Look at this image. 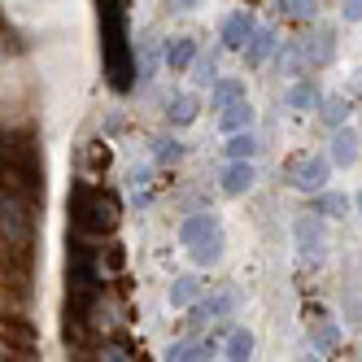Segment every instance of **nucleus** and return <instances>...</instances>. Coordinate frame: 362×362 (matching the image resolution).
<instances>
[{"label": "nucleus", "mask_w": 362, "mask_h": 362, "mask_svg": "<svg viewBox=\"0 0 362 362\" xmlns=\"http://www.w3.org/2000/svg\"><path fill=\"white\" fill-rule=\"evenodd\" d=\"M197 5H205V0H175V9H184V13H192Z\"/></svg>", "instance_id": "nucleus-38"}, {"label": "nucleus", "mask_w": 362, "mask_h": 362, "mask_svg": "<svg viewBox=\"0 0 362 362\" xmlns=\"http://www.w3.org/2000/svg\"><path fill=\"white\" fill-rule=\"evenodd\" d=\"M197 114H201V105H197L192 92H179V96L166 100V122L170 127H188V122H197Z\"/></svg>", "instance_id": "nucleus-23"}, {"label": "nucleus", "mask_w": 362, "mask_h": 362, "mask_svg": "<svg viewBox=\"0 0 362 362\" xmlns=\"http://www.w3.org/2000/svg\"><path fill=\"white\" fill-rule=\"evenodd\" d=\"M223 148H227V162H253V158H257V148H262V144H257L253 127H245V132H231Z\"/></svg>", "instance_id": "nucleus-21"}, {"label": "nucleus", "mask_w": 362, "mask_h": 362, "mask_svg": "<svg viewBox=\"0 0 362 362\" xmlns=\"http://www.w3.org/2000/svg\"><path fill=\"white\" fill-rule=\"evenodd\" d=\"M0 188L44 201V158H40V140L31 132L9 136L5 148H0Z\"/></svg>", "instance_id": "nucleus-2"}, {"label": "nucleus", "mask_w": 362, "mask_h": 362, "mask_svg": "<svg viewBox=\"0 0 362 362\" xmlns=\"http://www.w3.org/2000/svg\"><path fill=\"white\" fill-rule=\"evenodd\" d=\"M223 249H227L223 227L210 231V236H201L197 245H188V253H192V262H197V267H218V262H223Z\"/></svg>", "instance_id": "nucleus-20"}, {"label": "nucleus", "mask_w": 362, "mask_h": 362, "mask_svg": "<svg viewBox=\"0 0 362 362\" xmlns=\"http://www.w3.org/2000/svg\"><path fill=\"white\" fill-rule=\"evenodd\" d=\"M354 210H358V214H362V192H358V197H354Z\"/></svg>", "instance_id": "nucleus-39"}, {"label": "nucleus", "mask_w": 362, "mask_h": 362, "mask_svg": "<svg viewBox=\"0 0 362 362\" xmlns=\"http://www.w3.org/2000/svg\"><path fill=\"white\" fill-rule=\"evenodd\" d=\"M305 336H310V345H315V354H332L336 345H341V323L315 310V319H310V332Z\"/></svg>", "instance_id": "nucleus-11"}, {"label": "nucleus", "mask_w": 362, "mask_h": 362, "mask_svg": "<svg viewBox=\"0 0 362 362\" xmlns=\"http://www.w3.org/2000/svg\"><path fill=\"white\" fill-rule=\"evenodd\" d=\"M158 62H162V44L153 35H140V44H136V83H148Z\"/></svg>", "instance_id": "nucleus-18"}, {"label": "nucleus", "mask_w": 362, "mask_h": 362, "mask_svg": "<svg viewBox=\"0 0 362 362\" xmlns=\"http://www.w3.org/2000/svg\"><path fill=\"white\" fill-rule=\"evenodd\" d=\"M319 114H323V122H327V127H341V122H349V96H323Z\"/></svg>", "instance_id": "nucleus-30"}, {"label": "nucleus", "mask_w": 362, "mask_h": 362, "mask_svg": "<svg viewBox=\"0 0 362 362\" xmlns=\"http://www.w3.org/2000/svg\"><path fill=\"white\" fill-rule=\"evenodd\" d=\"M236 301H240V293L236 288H223V293H210L205 301H192V327H201V323H210V319H227L231 310H236Z\"/></svg>", "instance_id": "nucleus-8"}, {"label": "nucleus", "mask_w": 362, "mask_h": 362, "mask_svg": "<svg viewBox=\"0 0 362 362\" xmlns=\"http://www.w3.org/2000/svg\"><path fill=\"white\" fill-rule=\"evenodd\" d=\"M127 319V301L118 297V293H110V288H100L96 297H92V305H88V327L92 332H105V336H114Z\"/></svg>", "instance_id": "nucleus-6"}, {"label": "nucleus", "mask_w": 362, "mask_h": 362, "mask_svg": "<svg viewBox=\"0 0 362 362\" xmlns=\"http://www.w3.org/2000/svg\"><path fill=\"white\" fill-rule=\"evenodd\" d=\"M96 262H100V275H122V267H127V253H122V245H105V249H96Z\"/></svg>", "instance_id": "nucleus-31"}, {"label": "nucleus", "mask_w": 362, "mask_h": 362, "mask_svg": "<svg viewBox=\"0 0 362 362\" xmlns=\"http://www.w3.org/2000/svg\"><path fill=\"white\" fill-rule=\"evenodd\" d=\"M293 240H297V257L301 262H323L327 253V223L319 210H310L293 223Z\"/></svg>", "instance_id": "nucleus-5"}, {"label": "nucleus", "mask_w": 362, "mask_h": 362, "mask_svg": "<svg viewBox=\"0 0 362 362\" xmlns=\"http://www.w3.org/2000/svg\"><path fill=\"white\" fill-rule=\"evenodd\" d=\"M279 48V31L275 27H253V35H249V44L240 48L245 53V62L249 66H267V57Z\"/></svg>", "instance_id": "nucleus-10"}, {"label": "nucleus", "mask_w": 362, "mask_h": 362, "mask_svg": "<svg viewBox=\"0 0 362 362\" xmlns=\"http://www.w3.org/2000/svg\"><path fill=\"white\" fill-rule=\"evenodd\" d=\"M188 70H192V83H197V88H210V83L218 79V57H214V53H197Z\"/></svg>", "instance_id": "nucleus-29"}, {"label": "nucleus", "mask_w": 362, "mask_h": 362, "mask_svg": "<svg viewBox=\"0 0 362 362\" xmlns=\"http://www.w3.org/2000/svg\"><path fill=\"white\" fill-rule=\"evenodd\" d=\"M223 358H231V362L253 358V332H249V327H231L227 341H223Z\"/></svg>", "instance_id": "nucleus-26"}, {"label": "nucleus", "mask_w": 362, "mask_h": 362, "mask_svg": "<svg viewBox=\"0 0 362 362\" xmlns=\"http://www.w3.org/2000/svg\"><path fill=\"white\" fill-rule=\"evenodd\" d=\"M214 349H218L214 341H179V345L166 349V358H170V362H205Z\"/></svg>", "instance_id": "nucleus-25"}, {"label": "nucleus", "mask_w": 362, "mask_h": 362, "mask_svg": "<svg viewBox=\"0 0 362 362\" xmlns=\"http://www.w3.org/2000/svg\"><path fill=\"white\" fill-rule=\"evenodd\" d=\"M284 105H288V110H301V114H305V110H319V105H323V88L301 74V79L284 92Z\"/></svg>", "instance_id": "nucleus-13"}, {"label": "nucleus", "mask_w": 362, "mask_h": 362, "mask_svg": "<svg viewBox=\"0 0 362 362\" xmlns=\"http://www.w3.org/2000/svg\"><path fill=\"white\" fill-rule=\"evenodd\" d=\"M284 9H288L293 18H301V22H315V13H319V0H284Z\"/></svg>", "instance_id": "nucleus-34"}, {"label": "nucleus", "mask_w": 362, "mask_h": 362, "mask_svg": "<svg viewBox=\"0 0 362 362\" xmlns=\"http://www.w3.org/2000/svg\"><path fill=\"white\" fill-rule=\"evenodd\" d=\"M66 214H70V231L74 236H114L122 223V201L114 188H100L92 179H74L70 197H66Z\"/></svg>", "instance_id": "nucleus-1"}, {"label": "nucleus", "mask_w": 362, "mask_h": 362, "mask_svg": "<svg viewBox=\"0 0 362 362\" xmlns=\"http://www.w3.org/2000/svg\"><path fill=\"white\" fill-rule=\"evenodd\" d=\"M253 184H257L253 162H227V170H223V197H245Z\"/></svg>", "instance_id": "nucleus-14"}, {"label": "nucleus", "mask_w": 362, "mask_h": 362, "mask_svg": "<svg viewBox=\"0 0 362 362\" xmlns=\"http://www.w3.org/2000/svg\"><path fill=\"white\" fill-rule=\"evenodd\" d=\"M148 179H153V170H148V166H136V170H132V188H136V192L148 188Z\"/></svg>", "instance_id": "nucleus-37"}, {"label": "nucleus", "mask_w": 362, "mask_h": 362, "mask_svg": "<svg viewBox=\"0 0 362 362\" xmlns=\"http://www.w3.org/2000/svg\"><path fill=\"white\" fill-rule=\"evenodd\" d=\"M170 305H179V310H188L192 301H201V279L197 275H175V284H170Z\"/></svg>", "instance_id": "nucleus-24"}, {"label": "nucleus", "mask_w": 362, "mask_h": 362, "mask_svg": "<svg viewBox=\"0 0 362 362\" xmlns=\"http://www.w3.org/2000/svg\"><path fill=\"white\" fill-rule=\"evenodd\" d=\"M0 341H5L13 354H35V332L22 319H0Z\"/></svg>", "instance_id": "nucleus-17"}, {"label": "nucleus", "mask_w": 362, "mask_h": 362, "mask_svg": "<svg viewBox=\"0 0 362 362\" xmlns=\"http://www.w3.org/2000/svg\"><path fill=\"white\" fill-rule=\"evenodd\" d=\"M284 179H288L297 192H310V197H315L319 188H327V179H332V158H319V153H301V158L284 162Z\"/></svg>", "instance_id": "nucleus-4"}, {"label": "nucleus", "mask_w": 362, "mask_h": 362, "mask_svg": "<svg viewBox=\"0 0 362 362\" xmlns=\"http://www.w3.org/2000/svg\"><path fill=\"white\" fill-rule=\"evenodd\" d=\"M275 70L288 74V79H301V74L310 70L305 57H301V44H297V40H279V48H275Z\"/></svg>", "instance_id": "nucleus-19"}, {"label": "nucleus", "mask_w": 362, "mask_h": 362, "mask_svg": "<svg viewBox=\"0 0 362 362\" xmlns=\"http://www.w3.org/2000/svg\"><path fill=\"white\" fill-rule=\"evenodd\" d=\"M100 358H105V362H127V358H136V345L132 341H118V336H105Z\"/></svg>", "instance_id": "nucleus-33"}, {"label": "nucleus", "mask_w": 362, "mask_h": 362, "mask_svg": "<svg viewBox=\"0 0 362 362\" xmlns=\"http://www.w3.org/2000/svg\"><path fill=\"white\" fill-rule=\"evenodd\" d=\"M345 315H349L354 323H362V284L345 288Z\"/></svg>", "instance_id": "nucleus-35"}, {"label": "nucleus", "mask_w": 362, "mask_h": 362, "mask_svg": "<svg viewBox=\"0 0 362 362\" xmlns=\"http://www.w3.org/2000/svg\"><path fill=\"white\" fill-rule=\"evenodd\" d=\"M153 144H158V148H153V162H162V166H170V162L184 158V144H179L175 136H158Z\"/></svg>", "instance_id": "nucleus-32"}, {"label": "nucleus", "mask_w": 362, "mask_h": 362, "mask_svg": "<svg viewBox=\"0 0 362 362\" xmlns=\"http://www.w3.org/2000/svg\"><path fill=\"white\" fill-rule=\"evenodd\" d=\"M0 148H5V140H0Z\"/></svg>", "instance_id": "nucleus-40"}, {"label": "nucleus", "mask_w": 362, "mask_h": 362, "mask_svg": "<svg viewBox=\"0 0 362 362\" xmlns=\"http://www.w3.org/2000/svg\"><path fill=\"white\" fill-rule=\"evenodd\" d=\"M358 153L362 148H358V132H354V127H345V122L332 127V162L336 166H354Z\"/></svg>", "instance_id": "nucleus-15"}, {"label": "nucleus", "mask_w": 362, "mask_h": 362, "mask_svg": "<svg viewBox=\"0 0 362 362\" xmlns=\"http://www.w3.org/2000/svg\"><path fill=\"white\" fill-rule=\"evenodd\" d=\"M301 44V57H305V66H315V70H323V66H332L336 62V31L332 27H315L305 40H297Z\"/></svg>", "instance_id": "nucleus-7"}, {"label": "nucleus", "mask_w": 362, "mask_h": 362, "mask_svg": "<svg viewBox=\"0 0 362 362\" xmlns=\"http://www.w3.org/2000/svg\"><path fill=\"white\" fill-rule=\"evenodd\" d=\"M315 210H319L323 218H345V214H349V197H345V192L319 188V192H315Z\"/></svg>", "instance_id": "nucleus-28"}, {"label": "nucleus", "mask_w": 362, "mask_h": 362, "mask_svg": "<svg viewBox=\"0 0 362 362\" xmlns=\"http://www.w3.org/2000/svg\"><path fill=\"white\" fill-rule=\"evenodd\" d=\"M240 96H245V79H223V74H218V79L210 83V105L214 110L231 105V100H240Z\"/></svg>", "instance_id": "nucleus-27"}, {"label": "nucleus", "mask_w": 362, "mask_h": 362, "mask_svg": "<svg viewBox=\"0 0 362 362\" xmlns=\"http://www.w3.org/2000/svg\"><path fill=\"white\" fill-rule=\"evenodd\" d=\"M223 223H218V214L214 210H197V214H188L184 223H179V245H197L201 236H210V231H218Z\"/></svg>", "instance_id": "nucleus-12"}, {"label": "nucleus", "mask_w": 362, "mask_h": 362, "mask_svg": "<svg viewBox=\"0 0 362 362\" xmlns=\"http://www.w3.org/2000/svg\"><path fill=\"white\" fill-rule=\"evenodd\" d=\"M218 127H223L227 136H231V132H245V127H253V105H249V96H240V100H231V105H223Z\"/></svg>", "instance_id": "nucleus-22"}, {"label": "nucleus", "mask_w": 362, "mask_h": 362, "mask_svg": "<svg viewBox=\"0 0 362 362\" xmlns=\"http://www.w3.org/2000/svg\"><path fill=\"white\" fill-rule=\"evenodd\" d=\"M40 236V201L0 188V245L13 257H31Z\"/></svg>", "instance_id": "nucleus-3"}, {"label": "nucleus", "mask_w": 362, "mask_h": 362, "mask_svg": "<svg viewBox=\"0 0 362 362\" xmlns=\"http://www.w3.org/2000/svg\"><path fill=\"white\" fill-rule=\"evenodd\" d=\"M253 13H245V9H236V13H227L223 18V27H218V40H223V48H231V53H240V48L249 44V35H253Z\"/></svg>", "instance_id": "nucleus-9"}, {"label": "nucleus", "mask_w": 362, "mask_h": 362, "mask_svg": "<svg viewBox=\"0 0 362 362\" xmlns=\"http://www.w3.org/2000/svg\"><path fill=\"white\" fill-rule=\"evenodd\" d=\"M192 57H197V40H192V35H175V40H166V48H162V62H166L175 74H184V70L192 66Z\"/></svg>", "instance_id": "nucleus-16"}, {"label": "nucleus", "mask_w": 362, "mask_h": 362, "mask_svg": "<svg viewBox=\"0 0 362 362\" xmlns=\"http://www.w3.org/2000/svg\"><path fill=\"white\" fill-rule=\"evenodd\" d=\"M341 18L345 22H362V0H341Z\"/></svg>", "instance_id": "nucleus-36"}]
</instances>
